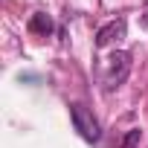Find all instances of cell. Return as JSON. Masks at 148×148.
<instances>
[{"label": "cell", "mask_w": 148, "mask_h": 148, "mask_svg": "<svg viewBox=\"0 0 148 148\" xmlns=\"http://www.w3.org/2000/svg\"><path fill=\"white\" fill-rule=\"evenodd\" d=\"M128 76H131V52H125V49L110 52L108 61H105V67H102V84H105V90L119 87Z\"/></svg>", "instance_id": "6da1fadb"}, {"label": "cell", "mask_w": 148, "mask_h": 148, "mask_svg": "<svg viewBox=\"0 0 148 148\" xmlns=\"http://www.w3.org/2000/svg\"><path fill=\"white\" fill-rule=\"evenodd\" d=\"M70 119H73V128L79 131V136L84 142H99L102 139V128H99V119L93 116V110H87L84 105H70Z\"/></svg>", "instance_id": "7a4b0ae2"}, {"label": "cell", "mask_w": 148, "mask_h": 148, "mask_svg": "<svg viewBox=\"0 0 148 148\" xmlns=\"http://www.w3.org/2000/svg\"><path fill=\"white\" fill-rule=\"evenodd\" d=\"M125 35H128V21H125V18H116V21L105 23V26L96 32V47H110V44L122 41Z\"/></svg>", "instance_id": "3957f363"}, {"label": "cell", "mask_w": 148, "mask_h": 148, "mask_svg": "<svg viewBox=\"0 0 148 148\" xmlns=\"http://www.w3.org/2000/svg\"><path fill=\"white\" fill-rule=\"evenodd\" d=\"M55 26H52V18L49 15H44V12H35L32 15V21H29V32H35V35H49Z\"/></svg>", "instance_id": "277c9868"}, {"label": "cell", "mask_w": 148, "mask_h": 148, "mask_svg": "<svg viewBox=\"0 0 148 148\" xmlns=\"http://www.w3.org/2000/svg\"><path fill=\"white\" fill-rule=\"evenodd\" d=\"M139 139H142V131H139V128H131V131L125 134V139H122V145H119V148H136V145H139Z\"/></svg>", "instance_id": "5b68a950"}, {"label": "cell", "mask_w": 148, "mask_h": 148, "mask_svg": "<svg viewBox=\"0 0 148 148\" xmlns=\"http://www.w3.org/2000/svg\"><path fill=\"white\" fill-rule=\"evenodd\" d=\"M142 26H145V29H148V3H145V6H142Z\"/></svg>", "instance_id": "8992f818"}]
</instances>
